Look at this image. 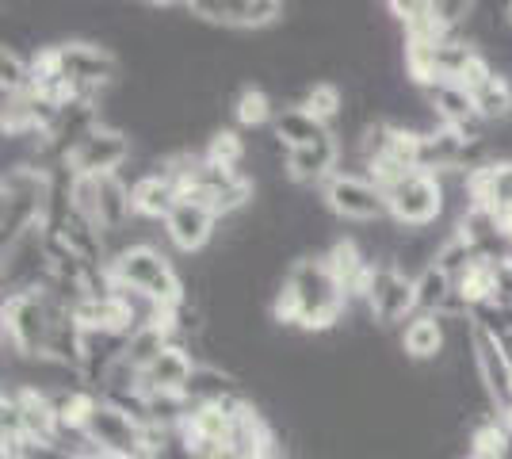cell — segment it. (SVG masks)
Listing matches in <instances>:
<instances>
[{
    "instance_id": "1",
    "label": "cell",
    "mask_w": 512,
    "mask_h": 459,
    "mask_svg": "<svg viewBox=\"0 0 512 459\" xmlns=\"http://www.w3.org/2000/svg\"><path fill=\"white\" fill-rule=\"evenodd\" d=\"M348 303L352 299L344 295V287L337 284L325 257H295L268 303V318L283 329L333 333V329H341Z\"/></svg>"
},
{
    "instance_id": "2",
    "label": "cell",
    "mask_w": 512,
    "mask_h": 459,
    "mask_svg": "<svg viewBox=\"0 0 512 459\" xmlns=\"http://www.w3.org/2000/svg\"><path fill=\"white\" fill-rule=\"evenodd\" d=\"M111 280L127 291H138L153 303L176 306L184 303V280H180V264L172 249H157V245H134L123 249L115 261L107 264Z\"/></svg>"
},
{
    "instance_id": "3",
    "label": "cell",
    "mask_w": 512,
    "mask_h": 459,
    "mask_svg": "<svg viewBox=\"0 0 512 459\" xmlns=\"http://www.w3.org/2000/svg\"><path fill=\"white\" fill-rule=\"evenodd\" d=\"M386 211L390 222H398L402 230H428L444 219V184L432 173H402L398 180L383 184Z\"/></svg>"
},
{
    "instance_id": "4",
    "label": "cell",
    "mask_w": 512,
    "mask_h": 459,
    "mask_svg": "<svg viewBox=\"0 0 512 459\" xmlns=\"http://www.w3.org/2000/svg\"><path fill=\"white\" fill-rule=\"evenodd\" d=\"M85 433L104 456L153 459L150 429H146L138 417H130L127 410L104 402V398H96V406H92V414H88V421H85Z\"/></svg>"
},
{
    "instance_id": "5",
    "label": "cell",
    "mask_w": 512,
    "mask_h": 459,
    "mask_svg": "<svg viewBox=\"0 0 512 459\" xmlns=\"http://www.w3.org/2000/svg\"><path fill=\"white\" fill-rule=\"evenodd\" d=\"M134 161V138L115 127H92V131L69 150L65 165L69 173L81 180H104V176H119Z\"/></svg>"
},
{
    "instance_id": "6",
    "label": "cell",
    "mask_w": 512,
    "mask_h": 459,
    "mask_svg": "<svg viewBox=\"0 0 512 459\" xmlns=\"http://www.w3.org/2000/svg\"><path fill=\"white\" fill-rule=\"evenodd\" d=\"M321 199H325L329 215H333L337 222L371 226V222L390 219L383 188H379L367 173H337L333 180L321 184Z\"/></svg>"
},
{
    "instance_id": "7",
    "label": "cell",
    "mask_w": 512,
    "mask_h": 459,
    "mask_svg": "<svg viewBox=\"0 0 512 459\" xmlns=\"http://www.w3.org/2000/svg\"><path fill=\"white\" fill-rule=\"evenodd\" d=\"M363 306L371 310L379 329H406L421 310H417V284L406 272H398L394 264H375L367 291H363Z\"/></svg>"
},
{
    "instance_id": "8",
    "label": "cell",
    "mask_w": 512,
    "mask_h": 459,
    "mask_svg": "<svg viewBox=\"0 0 512 459\" xmlns=\"http://www.w3.org/2000/svg\"><path fill=\"white\" fill-rule=\"evenodd\" d=\"M188 12L207 27L264 35V31L283 23L287 4H279V0H188Z\"/></svg>"
},
{
    "instance_id": "9",
    "label": "cell",
    "mask_w": 512,
    "mask_h": 459,
    "mask_svg": "<svg viewBox=\"0 0 512 459\" xmlns=\"http://www.w3.org/2000/svg\"><path fill=\"white\" fill-rule=\"evenodd\" d=\"M214 238H218V215L195 199H180L165 219V241L176 257H199L211 249Z\"/></svg>"
},
{
    "instance_id": "10",
    "label": "cell",
    "mask_w": 512,
    "mask_h": 459,
    "mask_svg": "<svg viewBox=\"0 0 512 459\" xmlns=\"http://www.w3.org/2000/svg\"><path fill=\"white\" fill-rule=\"evenodd\" d=\"M130 199H134V215L138 219H150L165 226L172 207L180 203V188L169 176V157H153L150 165H146V173L138 176V180H130Z\"/></svg>"
},
{
    "instance_id": "11",
    "label": "cell",
    "mask_w": 512,
    "mask_h": 459,
    "mask_svg": "<svg viewBox=\"0 0 512 459\" xmlns=\"http://www.w3.org/2000/svg\"><path fill=\"white\" fill-rule=\"evenodd\" d=\"M341 165H344V146L337 134L321 138L314 146H302V150L287 153V176H291V184L314 188V192H321L325 180H333V176L341 173Z\"/></svg>"
},
{
    "instance_id": "12",
    "label": "cell",
    "mask_w": 512,
    "mask_h": 459,
    "mask_svg": "<svg viewBox=\"0 0 512 459\" xmlns=\"http://www.w3.org/2000/svg\"><path fill=\"white\" fill-rule=\"evenodd\" d=\"M195 368H199V364H195V356L188 345H169V349L161 352L150 368L142 372V387H146V394H184L188 383H192Z\"/></svg>"
},
{
    "instance_id": "13",
    "label": "cell",
    "mask_w": 512,
    "mask_h": 459,
    "mask_svg": "<svg viewBox=\"0 0 512 459\" xmlns=\"http://www.w3.org/2000/svg\"><path fill=\"white\" fill-rule=\"evenodd\" d=\"M402 352L413 364H440L448 352V329L432 314H417L406 329H402Z\"/></svg>"
},
{
    "instance_id": "14",
    "label": "cell",
    "mask_w": 512,
    "mask_h": 459,
    "mask_svg": "<svg viewBox=\"0 0 512 459\" xmlns=\"http://www.w3.org/2000/svg\"><path fill=\"white\" fill-rule=\"evenodd\" d=\"M272 134L279 138V146L291 153L302 150V146H314L321 138H329V127L318 123L306 108H279L276 119H272Z\"/></svg>"
},
{
    "instance_id": "15",
    "label": "cell",
    "mask_w": 512,
    "mask_h": 459,
    "mask_svg": "<svg viewBox=\"0 0 512 459\" xmlns=\"http://www.w3.org/2000/svg\"><path fill=\"white\" fill-rule=\"evenodd\" d=\"M505 20H509V31H512V0L505 4Z\"/></svg>"
}]
</instances>
